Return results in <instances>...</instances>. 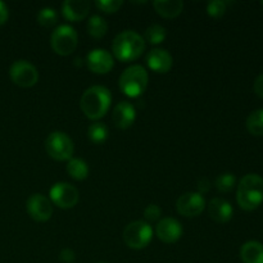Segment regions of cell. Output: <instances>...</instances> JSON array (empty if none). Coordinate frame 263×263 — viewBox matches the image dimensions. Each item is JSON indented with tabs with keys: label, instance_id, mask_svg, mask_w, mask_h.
<instances>
[{
	"label": "cell",
	"instance_id": "5",
	"mask_svg": "<svg viewBox=\"0 0 263 263\" xmlns=\"http://www.w3.org/2000/svg\"><path fill=\"white\" fill-rule=\"evenodd\" d=\"M50 44L53 50L58 55L67 57L73 53L79 44V36L76 30L69 25H62L51 33Z\"/></svg>",
	"mask_w": 263,
	"mask_h": 263
},
{
	"label": "cell",
	"instance_id": "16",
	"mask_svg": "<svg viewBox=\"0 0 263 263\" xmlns=\"http://www.w3.org/2000/svg\"><path fill=\"white\" fill-rule=\"evenodd\" d=\"M90 12V3L86 0H66L62 5V13L67 21L79 22L85 20Z\"/></svg>",
	"mask_w": 263,
	"mask_h": 263
},
{
	"label": "cell",
	"instance_id": "1",
	"mask_svg": "<svg viewBox=\"0 0 263 263\" xmlns=\"http://www.w3.org/2000/svg\"><path fill=\"white\" fill-rule=\"evenodd\" d=\"M112 103V94L104 86H91L85 90L80 100V108L89 120L97 121L104 117Z\"/></svg>",
	"mask_w": 263,
	"mask_h": 263
},
{
	"label": "cell",
	"instance_id": "23",
	"mask_svg": "<svg viewBox=\"0 0 263 263\" xmlns=\"http://www.w3.org/2000/svg\"><path fill=\"white\" fill-rule=\"evenodd\" d=\"M166 28L161 25H152L146 28L145 35H144V40L148 41L152 45H158V44L163 43L166 40Z\"/></svg>",
	"mask_w": 263,
	"mask_h": 263
},
{
	"label": "cell",
	"instance_id": "25",
	"mask_svg": "<svg viewBox=\"0 0 263 263\" xmlns=\"http://www.w3.org/2000/svg\"><path fill=\"white\" fill-rule=\"evenodd\" d=\"M58 20V14H57L54 8H43L40 12L37 13V22L39 25L43 26L45 28L53 27Z\"/></svg>",
	"mask_w": 263,
	"mask_h": 263
},
{
	"label": "cell",
	"instance_id": "15",
	"mask_svg": "<svg viewBox=\"0 0 263 263\" xmlns=\"http://www.w3.org/2000/svg\"><path fill=\"white\" fill-rule=\"evenodd\" d=\"M146 64L152 71L157 73H167L172 68L174 59L171 54L164 49H153L146 55Z\"/></svg>",
	"mask_w": 263,
	"mask_h": 263
},
{
	"label": "cell",
	"instance_id": "10",
	"mask_svg": "<svg viewBox=\"0 0 263 263\" xmlns=\"http://www.w3.org/2000/svg\"><path fill=\"white\" fill-rule=\"evenodd\" d=\"M26 210L30 217L37 222H45L50 220L53 215V205L49 198L43 194H33L26 202Z\"/></svg>",
	"mask_w": 263,
	"mask_h": 263
},
{
	"label": "cell",
	"instance_id": "6",
	"mask_svg": "<svg viewBox=\"0 0 263 263\" xmlns=\"http://www.w3.org/2000/svg\"><path fill=\"white\" fill-rule=\"evenodd\" d=\"M153 238V229L145 221H134L123 230V240L131 249H144Z\"/></svg>",
	"mask_w": 263,
	"mask_h": 263
},
{
	"label": "cell",
	"instance_id": "21",
	"mask_svg": "<svg viewBox=\"0 0 263 263\" xmlns=\"http://www.w3.org/2000/svg\"><path fill=\"white\" fill-rule=\"evenodd\" d=\"M87 33L94 39L104 37L108 31V23L100 15H91L87 21Z\"/></svg>",
	"mask_w": 263,
	"mask_h": 263
},
{
	"label": "cell",
	"instance_id": "34",
	"mask_svg": "<svg viewBox=\"0 0 263 263\" xmlns=\"http://www.w3.org/2000/svg\"><path fill=\"white\" fill-rule=\"evenodd\" d=\"M98 263H105V262H98Z\"/></svg>",
	"mask_w": 263,
	"mask_h": 263
},
{
	"label": "cell",
	"instance_id": "22",
	"mask_svg": "<svg viewBox=\"0 0 263 263\" xmlns=\"http://www.w3.org/2000/svg\"><path fill=\"white\" fill-rule=\"evenodd\" d=\"M247 130L254 136H263V108L253 110L247 118Z\"/></svg>",
	"mask_w": 263,
	"mask_h": 263
},
{
	"label": "cell",
	"instance_id": "35",
	"mask_svg": "<svg viewBox=\"0 0 263 263\" xmlns=\"http://www.w3.org/2000/svg\"><path fill=\"white\" fill-rule=\"evenodd\" d=\"M262 5H263V2H262Z\"/></svg>",
	"mask_w": 263,
	"mask_h": 263
},
{
	"label": "cell",
	"instance_id": "26",
	"mask_svg": "<svg viewBox=\"0 0 263 263\" xmlns=\"http://www.w3.org/2000/svg\"><path fill=\"white\" fill-rule=\"evenodd\" d=\"M236 184V177L234 176L230 172H226V174L220 175V176L216 179L215 186L218 192L221 193H229L234 189Z\"/></svg>",
	"mask_w": 263,
	"mask_h": 263
},
{
	"label": "cell",
	"instance_id": "11",
	"mask_svg": "<svg viewBox=\"0 0 263 263\" xmlns=\"http://www.w3.org/2000/svg\"><path fill=\"white\" fill-rule=\"evenodd\" d=\"M205 200L199 193H185L177 199L176 210L185 217H197L204 211Z\"/></svg>",
	"mask_w": 263,
	"mask_h": 263
},
{
	"label": "cell",
	"instance_id": "32",
	"mask_svg": "<svg viewBox=\"0 0 263 263\" xmlns=\"http://www.w3.org/2000/svg\"><path fill=\"white\" fill-rule=\"evenodd\" d=\"M8 17H9V10H8V7L3 2H0V26L4 25L8 21Z\"/></svg>",
	"mask_w": 263,
	"mask_h": 263
},
{
	"label": "cell",
	"instance_id": "14",
	"mask_svg": "<svg viewBox=\"0 0 263 263\" xmlns=\"http://www.w3.org/2000/svg\"><path fill=\"white\" fill-rule=\"evenodd\" d=\"M136 109L131 103L121 102L115 107L112 113V121L115 126L120 130H126L131 127L135 122Z\"/></svg>",
	"mask_w": 263,
	"mask_h": 263
},
{
	"label": "cell",
	"instance_id": "3",
	"mask_svg": "<svg viewBox=\"0 0 263 263\" xmlns=\"http://www.w3.org/2000/svg\"><path fill=\"white\" fill-rule=\"evenodd\" d=\"M145 50V40L135 31H123L118 33L112 44V51L121 62H133Z\"/></svg>",
	"mask_w": 263,
	"mask_h": 263
},
{
	"label": "cell",
	"instance_id": "9",
	"mask_svg": "<svg viewBox=\"0 0 263 263\" xmlns=\"http://www.w3.org/2000/svg\"><path fill=\"white\" fill-rule=\"evenodd\" d=\"M50 202L62 210L73 208L79 203V190L68 182H57L50 189Z\"/></svg>",
	"mask_w": 263,
	"mask_h": 263
},
{
	"label": "cell",
	"instance_id": "33",
	"mask_svg": "<svg viewBox=\"0 0 263 263\" xmlns=\"http://www.w3.org/2000/svg\"><path fill=\"white\" fill-rule=\"evenodd\" d=\"M211 189V182L208 181L207 179H202L199 182H198V190H199V194H204V193H208Z\"/></svg>",
	"mask_w": 263,
	"mask_h": 263
},
{
	"label": "cell",
	"instance_id": "2",
	"mask_svg": "<svg viewBox=\"0 0 263 263\" xmlns=\"http://www.w3.org/2000/svg\"><path fill=\"white\" fill-rule=\"evenodd\" d=\"M236 200L244 211H254L263 203V179L259 175L249 174L240 180Z\"/></svg>",
	"mask_w": 263,
	"mask_h": 263
},
{
	"label": "cell",
	"instance_id": "30",
	"mask_svg": "<svg viewBox=\"0 0 263 263\" xmlns=\"http://www.w3.org/2000/svg\"><path fill=\"white\" fill-rule=\"evenodd\" d=\"M74 258H76V254H74V252L69 248H64L63 251L59 253V259L64 263H72L74 261Z\"/></svg>",
	"mask_w": 263,
	"mask_h": 263
},
{
	"label": "cell",
	"instance_id": "8",
	"mask_svg": "<svg viewBox=\"0 0 263 263\" xmlns=\"http://www.w3.org/2000/svg\"><path fill=\"white\" fill-rule=\"evenodd\" d=\"M10 80L20 87H32L39 81V72L27 61H15L9 69Z\"/></svg>",
	"mask_w": 263,
	"mask_h": 263
},
{
	"label": "cell",
	"instance_id": "18",
	"mask_svg": "<svg viewBox=\"0 0 263 263\" xmlns=\"http://www.w3.org/2000/svg\"><path fill=\"white\" fill-rule=\"evenodd\" d=\"M153 5L159 15L168 20L176 18L177 15L181 14L184 9V2L181 0H157L153 3Z\"/></svg>",
	"mask_w": 263,
	"mask_h": 263
},
{
	"label": "cell",
	"instance_id": "7",
	"mask_svg": "<svg viewBox=\"0 0 263 263\" xmlns=\"http://www.w3.org/2000/svg\"><path fill=\"white\" fill-rule=\"evenodd\" d=\"M45 151L55 161H69L73 154L74 145L72 139L62 131H54L46 138Z\"/></svg>",
	"mask_w": 263,
	"mask_h": 263
},
{
	"label": "cell",
	"instance_id": "24",
	"mask_svg": "<svg viewBox=\"0 0 263 263\" xmlns=\"http://www.w3.org/2000/svg\"><path fill=\"white\" fill-rule=\"evenodd\" d=\"M87 136L94 144H103L108 139V128L104 123L95 122L87 130Z\"/></svg>",
	"mask_w": 263,
	"mask_h": 263
},
{
	"label": "cell",
	"instance_id": "12",
	"mask_svg": "<svg viewBox=\"0 0 263 263\" xmlns=\"http://www.w3.org/2000/svg\"><path fill=\"white\" fill-rule=\"evenodd\" d=\"M86 64L91 72L97 74H105L115 66L113 55L105 49H94L87 54Z\"/></svg>",
	"mask_w": 263,
	"mask_h": 263
},
{
	"label": "cell",
	"instance_id": "20",
	"mask_svg": "<svg viewBox=\"0 0 263 263\" xmlns=\"http://www.w3.org/2000/svg\"><path fill=\"white\" fill-rule=\"evenodd\" d=\"M67 172L73 180L81 181L89 176V166L81 158H71L67 163Z\"/></svg>",
	"mask_w": 263,
	"mask_h": 263
},
{
	"label": "cell",
	"instance_id": "19",
	"mask_svg": "<svg viewBox=\"0 0 263 263\" xmlns=\"http://www.w3.org/2000/svg\"><path fill=\"white\" fill-rule=\"evenodd\" d=\"M240 258L244 263H263V244L247 241L240 249Z\"/></svg>",
	"mask_w": 263,
	"mask_h": 263
},
{
	"label": "cell",
	"instance_id": "28",
	"mask_svg": "<svg viewBox=\"0 0 263 263\" xmlns=\"http://www.w3.org/2000/svg\"><path fill=\"white\" fill-rule=\"evenodd\" d=\"M95 5L98 9L104 13H116L122 7L123 2L122 0H97Z\"/></svg>",
	"mask_w": 263,
	"mask_h": 263
},
{
	"label": "cell",
	"instance_id": "31",
	"mask_svg": "<svg viewBox=\"0 0 263 263\" xmlns=\"http://www.w3.org/2000/svg\"><path fill=\"white\" fill-rule=\"evenodd\" d=\"M253 89H254V92L263 99V73L259 74V76L256 79V81H254V85H253Z\"/></svg>",
	"mask_w": 263,
	"mask_h": 263
},
{
	"label": "cell",
	"instance_id": "17",
	"mask_svg": "<svg viewBox=\"0 0 263 263\" xmlns=\"http://www.w3.org/2000/svg\"><path fill=\"white\" fill-rule=\"evenodd\" d=\"M208 213L217 223H226L233 217V205L222 198H213L208 204Z\"/></svg>",
	"mask_w": 263,
	"mask_h": 263
},
{
	"label": "cell",
	"instance_id": "29",
	"mask_svg": "<svg viewBox=\"0 0 263 263\" xmlns=\"http://www.w3.org/2000/svg\"><path fill=\"white\" fill-rule=\"evenodd\" d=\"M161 213H162L161 208H159L157 204H149L148 207L145 208V211H144V216H145L146 220L151 221V222H154V221L159 220Z\"/></svg>",
	"mask_w": 263,
	"mask_h": 263
},
{
	"label": "cell",
	"instance_id": "13",
	"mask_svg": "<svg viewBox=\"0 0 263 263\" xmlns=\"http://www.w3.org/2000/svg\"><path fill=\"white\" fill-rule=\"evenodd\" d=\"M182 226L176 218L166 217L162 218L156 228V234L161 241L166 244L176 243L182 236Z\"/></svg>",
	"mask_w": 263,
	"mask_h": 263
},
{
	"label": "cell",
	"instance_id": "4",
	"mask_svg": "<svg viewBox=\"0 0 263 263\" xmlns=\"http://www.w3.org/2000/svg\"><path fill=\"white\" fill-rule=\"evenodd\" d=\"M148 81L149 76L146 69L143 66L134 64L122 72L118 84H120L121 91L128 98H139L145 91Z\"/></svg>",
	"mask_w": 263,
	"mask_h": 263
},
{
	"label": "cell",
	"instance_id": "27",
	"mask_svg": "<svg viewBox=\"0 0 263 263\" xmlns=\"http://www.w3.org/2000/svg\"><path fill=\"white\" fill-rule=\"evenodd\" d=\"M228 9V3L223 0H213L207 5V13L212 18H221L226 13Z\"/></svg>",
	"mask_w": 263,
	"mask_h": 263
}]
</instances>
